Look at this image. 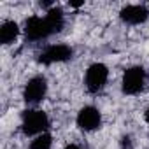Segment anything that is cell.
Listing matches in <instances>:
<instances>
[{"mask_svg":"<svg viewBox=\"0 0 149 149\" xmlns=\"http://www.w3.org/2000/svg\"><path fill=\"white\" fill-rule=\"evenodd\" d=\"M23 33H25L26 40H30V42H39V40H44L53 35L44 16H30L25 21Z\"/></svg>","mask_w":149,"mask_h":149,"instance_id":"8992f818","label":"cell"},{"mask_svg":"<svg viewBox=\"0 0 149 149\" xmlns=\"http://www.w3.org/2000/svg\"><path fill=\"white\" fill-rule=\"evenodd\" d=\"M63 149H83V147H81L79 144H67Z\"/></svg>","mask_w":149,"mask_h":149,"instance_id":"4fadbf2b","label":"cell"},{"mask_svg":"<svg viewBox=\"0 0 149 149\" xmlns=\"http://www.w3.org/2000/svg\"><path fill=\"white\" fill-rule=\"evenodd\" d=\"M81 6H84V2H70V7H81Z\"/></svg>","mask_w":149,"mask_h":149,"instance_id":"5bb4252c","label":"cell"},{"mask_svg":"<svg viewBox=\"0 0 149 149\" xmlns=\"http://www.w3.org/2000/svg\"><path fill=\"white\" fill-rule=\"evenodd\" d=\"M147 83V72L140 65H132L123 72L121 77V91L128 97L139 95Z\"/></svg>","mask_w":149,"mask_h":149,"instance_id":"7a4b0ae2","label":"cell"},{"mask_svg":"<svg viewBox=\"0 0 149 149\" xmlns=\"http://www.w3.org/2000/svg\"><path fill=\"white\" fill-rule=\"evenodd\" d=\"M72 56H74V49L70 46L49 44L37 54V61L42 65H54V63H65V61L72 60Z\"/></svg>","mask_w":149,"mask_h":149,"instance_id":"277c9868","label":"cell"},{"mask_svg":"<svg viewBox=\"0 0 149 149\" xmlns=\"http://www.w3.org/2000/svg\"><path fill=\"white\" fill-rule=\"evenodd\" d=\"M51 147H53V135L49 132L33 137V140L28 146V149H51Z\"/></svg>","mask_w":149,"mask_h":149,"instance_id":"8fae6325","label":"cell"},{"mask_svg":"<svg viewBox=\"0 0 149 149\" xmlns=\"http://www.w3.org/2000/svg\"><path fill=\"white\" fill-rule=\"evenodd\" d=\"M119 19H121L125 25H130V26L144 25V23L149 19V7L140 6V4L125 6V7L119 11Z\"/></svg>","mask_w":149,"mask_h":149,"instance_id":"ba28073f","label":"cell"},{"mask_svg":"<svg viewBox=\"0 0 149 149\" xmlns=\"http://www.w3.org/2000/svg\"><path fill=\"white\" fill-rule=\"evenodd\" d=\"M76 123L83 132H95L102 126V112L95 105H84L79 109Z\"/></svg>","mask_w":149,"mask_h":149,"instance_id":"52a82bcc","label":"cell"},{"mask_svg":"<svg viewBox=\"0 0 149 149\" xmlns=\"http://www.w3.org/2000/svg\"><path fill=\"white\" fill-rule=\"evenodd\" d=\"M121 149H132V139H130V135H123L121 137Z\"/></svg>","mask_w":149,"mask_h":149,"instance_id":"7c38bea8","label":"cell"},{"mask_svg":"<svg viewBox=\"0 0 149 149\" xmlns=\"http://www.w3.org/2000/svg\"><path fill=\"white\" fill-rule=\"evenodd\" d=\"M49 116L40 109H26L21 114V132L26 137H37L49 130Z\"/></svg>","mask_w":149,"mask_h":149,"instance_id":"6da1fadb","label":"cell"},{"mask_svg":"<svg viewBox=\"0 0 149 149\" xmlns=\"http://www.w3.org/2000/svg\"><path fill=\"white\" fill-rule=\"evenodd\" d=\"M19 25L14 21V19H6L2 21V25H0V42H2L4 46H11L18 40L19 37Z\"/></svg>","mask_w":149,"mask_h":149,"instance_id":"9c48e42d","label":"cell"},{"mask_svg":"<svg viewBox=\"0 0 149 149\" xmlns=\"http://www.w3.org/2000/svg\"><path fill=\"white\" fill-rule=\"evenodd\" d=\"M47 95V81L44 76H33L32 79L26 81L23 88V100L28 105H37L40 104Z\"/></svg>","mask_w":149,"mask_h":149,"instance_id":"5b68a950","label":"cell"},{"mask_svg":"<svg viewBox=\"0 0 149 149\" xmlns=\"http://www.w3.org/2000/svg\"><path fill=\"white\" fill-rule=\"evenodd\" d=\"M44 18H46V21H47V25H49L53 35L63 30V26H65V13H63L58 6H54L53 9L46 11Z\"/></svg>","mask_w":149,"mask_h":149,"instance_id":"30bf717a","label":"cell"},{"mask_svg":"<svg viewBox=\"0 0 149 149\" xmlns=\"http://www.w3.org/2000/svg\"><path fill=\"white\" fill-rule=\"evenodd\" d=\"M107 81H109V68L105 63H91L88 68H86V74H84V86L88 90V93L91 95H97L100 93L105 86H107Z\"/></svg>","mask_w":149,"mask_h":149,"instance_id":"3957f363","label":"cell"},{"mask_svg":"<svg viewBox=\"0 0 149 149\" xmlns=\"http://www.w3.org/2000/svg\"><path fill=\"white\" fill-rule=\"evenodd\" d=\"M144 119H146V123H149V105H147V109L144 112Z\"/></svg>","mask_w":149,"mask_h":149,"instance_id":"9a60e30c","label":"cell"}]
</instances>
